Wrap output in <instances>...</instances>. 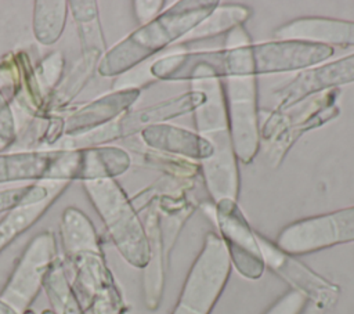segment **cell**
I'll list each match as a JSON object with an SVG mask.
<instances>
[{"label": "cell", "mask_w": 354, "mask_h": 314, "mask_svg": "<svg viewBox=\"0 0 354 314\" xmlns=\"http://www.w3.org/2000/svg\"><path fill=\"white\" fill-rule=\"evenodd\" d=\"M61 238L66 257L80 252L101 250L91 221L79 210L68 209L61 220Z\"/></svg>", "instance_id": "ac0fdd59"}, {"label": "cell", "mask_w": 354, "mask_h": 314, "mask_svg": "<svg viewBox=\"0 0 354 314\" xmlns=\"http://www.w3.org/2000/svg\"><path fill=\"white\" fill-rule=\"evenodd\" d=\"M55 196L57 192H53L43 201L24 203L11 209L0 221V252L18 235L26 231L35 221H37Z\"/></svg>", "instance_id": "44dd1931"}, {"label": "cell", "mask_w": 354, "mask_h": 314, "mask_svg": "<svg viewBox=\"0 0 354 314\" xmlns=\"http://www.w3.org/2000/svg\"><path fill=\"white\" fill-rule=\"evenodd\" d=\"M40 314H54L51 310H48V308H46V310H43Z\"/></svg>", "instance_id": "d4e9b609"}, {"label": "cell", "mask_w": 354, "mask_h": 314, "mask_svg": "<svg viewBox=\"0 0 354 314\" xmlns=\"http://www.w3.org/2000/svg\"><path fill=\"white\" fill-rule=\"evenodd\" d=\"M0 314H17V313H14L7 304H4V303L0 300Z\"/></svg>", "instance_id": "cb8c5ba5"}, {"label": "cell", "mask_w": 354, "mask_h": 314, "mask_svg": "<svg viewBox=\"0 0 354 314\" xmlns=\"http://www.w3.org/2000/svg\"><path fill=\"white\" fill-rule=\"evenodd\" d=\"M256 238L259 241L264 263L289 282L295 290L304 295L307 300L310 299L314 307L324 311L335 304L339 296V286L315 274L292 255L282 252L264 235L256 232Z\"/></svg>", "instance_id": "8fae6325"}, {"label": "cell", "mask_w": 354, "mask_h": 314, "mask_svg": "<svg viewBox=\"0 0 354 314\" xmlns=\"http://www.w3.org/2000/svg\"><path fill=\"white\" fill-rule=\"evenodd\" d=\"M347 242H354V205L290 223L278 234L275 245L295 256Z\"/></svg>", "instance_id": "52a82bcc"}, {"label": "cell", "mask_w": 354, "mask_h": 314, "mask_svg": "<svg viewBox=\"0 0 354 314\" xmlns=\"http://www.w3.org/2000/svg\"><path fill=\"white\" fill-rule=\"evenodd\" d=\"M336 98H339V90H328L322 97L308 104L307 108L303 107L300 109L303 115L295 122L285 118L283 113L274 111L271 113V122L277 127L278 134L274 137V145L271 151L272 162L279 163L290 145L303 133L336 118L339 115V105L336 104Z\"/></svg>", "instance_id": "4fadbf2b"}, {"label": "cell", "mask_w": 354, "mask_h": 314, "mask_svg": "<svg viewBox=\"0 0 354 314\" xmlns=\"http://www.w3.org/2000/svg\"><path fill=\"white\" fill-rule=\"evenodd\" d=\"M192 90L206 94V101L194 111V120L198 134L214 148L213 156L202 160L206 187L216 203L223 199L236 201L239 176L228 129L223 83L220 79L196 80Z\"/></svg>", "instance_id": "7a4b0ae2"}, {"label": "cell", "mask_w": 354, "mask_h": 314, "mask_svg": "<svg viewBox=\"0 0 354 314\" xmlns=\"http://www.w3.org/2000/svg\"><path fill=\"white\" fill-rule=\"evenodd\" d=\"M102 184V191L93 192L95 207L123 259L137 268H144L149 260L145 228L123 191L113 181Z\"/></svg>", "instance_id": "5b68a950"}, {"label": "cell", "mask_w": 354, "mask_h": 314, "mask_svg": "<svg viewBox=\"0 0 354 314\" xmlns=\"http://www.w3.org/2000/svg\"><path fill=\"white\" fill-rule=\"evenodd\" d=\"M221 83L234 154L241 162L250 163L260 145L256 77H228Z\"/></svg>", "instance_id": "9c48e42d"}, {"label": "cell", "mask_w": 354, "mask_h": 314, "mask_svg": "<svg viewBox=\"0 0 354 314\" xmlns=\"http://www.w3.org/2000/svg\"><path fill=\"white\" fill-rule=\"evenodd\" d=\"M278 40L308 41L318 44L354 46V21L303 17L281 25L274 32Z\"/></svg>", "instance_id": "5bb4252c"}, {"label": "cell", "mask_w": 354, "mask_h": 314, "mask_svg": "<svg viewBox=\"0 0 354 314\" xmlns=\"http://www.w3.org/2000/svg\"><path fill=\"white\" fill-rule=\"evenodd\" d=\"M57 259V245L53 232L43 231L37 234L19 257L12 274L0 292V300L17 314L28 311Z\"/></svg>", "instance_id": "8992f818"}, {"label": "cell", "mask_w": 354, "mask_h": 314, "mask_svg": "<svg viewBox=\"0 0 354 314\" xmlns=\"http://www.w3.org/2000/svg\"><path fill=\"white\" fill-rule=\"evenodd\" d=\"M206 101V94L201 90H189L184 94H180L174 98H169L166 101L158 102L155 105L147 107L144 109L136 111L127 116H124L116 129L118 136L131 134L138 130H144L149 126L159 124L163 120L173 119L180 115H185L188 112H194L198 107H201Z\"/></svg>", "instance_id": "2e32d148"}, {"label": "cell", "mask_w": 354, "mask_h": 314, "mask_svg": "<svg viewBox=\"0 0 354 314\" xmlns=\"http://www.w3.org/2000/svg\"><path fill=\"white\" fill-rule=\"evenodd\" d=\"M145 234L149 245V260L144 267V302L147 308L156 310L162 300L165 284V256L166 249L162 237V223L159 207L155 203L145 219Z\"/></svg>", "instance_id": "9a60e30c"}, {"label": "cell", "mask_w": 354, "mask_h": 314, "mask_svg": "<svg viewBox=\"0 0 354 314\" xmlns=\"http://www.w3.org/2000/svg\"><path fill=\"white\" fill-rule=\"evenodd\" d=\"M144 141L158 149L167 154H177L191 159L206 160L214 154L213 145L199 136L198 133L189 131L171 124H153L142 130Z\"/></svg>", "instance_id": "e0dca14e"}, {"label": "cell", "mask_w": 354, "mask_h": 314, "mask_svg": "<svg viewBox=\"0 0 354 314\" xmlns=\"http://www.w3.org/2000/svg\"><path fill=\"white\" fill-rule=\"evenodd\" d=\"M250 17V8L241 4L218 6L210 15H207L198 26L183 37L184 43H194L209 40L218 36L224 30H231L241 26L243 21Z\"/></svg>", "instance_id": "d6986e66"}, {"label": "cell", "mask_w": 354, "mask_h": 314, "mask_svg": "<svg viewBox=\"0 0 354 314\" xmlns=\"http://www.w3.org/2000/svg\"><path fill=\"white\" fill-rule=\"evenodd\" d=\"M73 271L71 282L86 314H126V304L101 250L66 257Z\"/></svg>", "instance_id": "ba28073f"}, {"label": "cell", "mask_w": 354, "mask_h": 314, "mask_svg": "<svg viewBox=\"0 0 354 314\" xmlns=\"http://www.w3.org/2000/svg\"><path fill=\"white\" fill-rule=\"evenodd\" d=\"M48 191L41 187H25L0 192V213L14 209L15 206L43 201L48 196Z\"/></svg>", "instance_id": "7402d4cb"}, {"label": "cell", "mask_w": 354, "mask_h": 314, "mask_svg": "<svg viewBox=\"0 0 354 314\" xmlns=\"http://www.w3.org/2000/svg\"><path fill=\"white\" fill-rule=\"evenodd\" d=\"M306 304V296L292 289L281 296L264 314H301Z\"/></svg>", "instance_id": "603a6c76"}, {"label": "cell", "mask_w": 354, "mask_h": 314, "mask_svg": "<svg viewBox=\"0 0 354 314\" xmlns=\"http://www.w3.org/2000/svg\"><path fill=\"white\" fill-rule=\"evenodd\" d=\"M218 7V1L181 0L136 30L108 55V71L120 72L183 39Z\"/></svg>", "instance_id": "3957f363"}, {"label": "cell", "mask_w": 354, "mask_h": 314, "mask_svg": "<svg viewBox=\"0 0 354 314\" xmlns=\"http://www.w3.org/2000/svg\"><path fill=\"white\" fill-rule=\"evenodd\" d=\"M351 82H354V54L311 69H304L275 91L278 97L275 112H288L313 94L328 91Z\"/></svg>", "instance_id": "7c38bea8"}, {"label": "cell", "mask_w": 354, "mask_h": 314, "mask_svg": "<svg viewBox=\"0 0 354 314\" xmlns=\"http://www.w3.org/2000/svg\"><path fill=\"white\" fill-rule=\"evenodd\" d=\"M333 55V47L295 40H275L234 48L173 54L158 59L151 73L162 80H209L306 69Z\"/></svg>", "instance_id": "6da1fadb"}, {"label": "cell", "mask_w": 354, "mask_h": 314, "mask_svg": "<svg viewBox=\"0 0 354 314\" xmlns=\"http://www.w3.org/2000/svg\"><path fill=\"white\" fill-rule=\"evenodd\" d=\"M24 314H36V313H35L33 310H30V308H29V310H28V311H25Z\"/></svg>", "instance_id": "484cf974"}, {"label": "cell", "mask_w": 354, "mask_h": 314, "mask_svg": "<svg viewBox=\"0 0 354 314\" xmlns=\"http://www.w3.org/2000/svg\"><path fill=\"white\" fill-rule=\"evenodd\" d=\"M43 288L48 296L54 314H86L59 259L51 266Z\"/></svg>", "instance_id": "ffe728a7"}, {"label": "cell", "mask_w": 354, "mask_h": 314, "mask_svg": "<svg viewBox=\"0 0 354 314\" xmlns=\"http://www.w3.org/2000/svg\"><path fill=\"white\" fill-rule=\"evenodd\" d=\"M231 273V260L220 235L209 232L189 268L171 314H210Z\"/></svg>", "instance_id": "277c9868"}, {"label": "cell", "mask_w": 354, "mask_h": 314, "mask_svg": "<svg viewBox=\"0 0 354 314\" xmlns=\"http://www.w3.org/2000/svg\"><path fill=\"white\" fill-rule=\"evenodd\" d=\"M216 221L231 264L245 278H260L266 268L264 257L256 232L250 228L236 201H218L216 206Z\"/></svg>", "instance_id": "30bf717a"}]
</instances>
